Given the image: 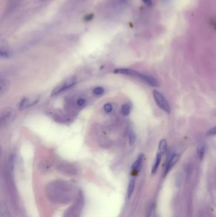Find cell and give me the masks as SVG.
<instances>
[{"label":"cell","instance_id":"cell-8","mask_svg":"<svg viewBox=\"0 0 216 217\" xmlns=\"http://www.w3.org/2000/svg\"><path fill=\"white\" fill-rule=\"evenodd\" d=\"M10 86V81L6 79L2 78L0 81V95L1 97H3L8 92Z\"/></svg>","mask_w":216,"mask_h":217},{"label":"cell","instance_id":"cell-18","mask_svg":"<svg viewBox=\"0 0 216 217\" xmlns=\"http://www.w3.org/2000/svg\"><path fill=\"white\" fill-rule=\"evenodd\" d=\"M104 92H105L104 88L103 87H101V86L96 87L95 88H94V90H93V93L97 95H102L104 93Z\"/></svg>","mask_w":216,"mask_h":217},{"label":"cell","instance_id":"cell-26","mask_svg":"<svg viewBox=\"0 0 216 217\" xmlns=\"http://www.w3.org/2000/svg\"><path fill=\"white\" fill-rule=\"evenodd\" d=\"M156 217H157V216H156Z\"/></svg>","mask_w":216,"mask_h":217},{"label":"cell","instance_id":"cell-20","mask_svg":"<svg viewBox=\"0 0 216 217\" xmlns=\"http://www.w3.org/2000/svg\"><path fill=\"white\" fill-rule=\"evenodd\" d=\"M207 135L208 136H212V135H216V126L212 128L210 130H209V132H207Z\"/></svg>","mask_w":216,"mask_h":217},{"label":"cell","instance_id":"cell-22","mask_svg":"<svg viewBox=\"0 0 216 217\" xmlns=\"http://www.w3.org/2000/svg\"><path fill=\"white\" fill-rule=\"evenodd\" d=\"M143 3L148 7H151L153 5V2H152V0H142Z\"/></svg>","mask_w":216,"mask_h":217},{"label":"cell","instance_id":"cell-14","mask_svg":"<svg viewBox=\"0 0 216 217\" xmlns=\"http://www.w3.org/2000/svg\"><path fill=\"white\" fill-rule=\"evenodd\" d=\"M134 187H135V180L131 179V181L129 182V184L128 185V198H130L131 196H132L134 189Z\"/></svg>","mask_w":216,"mask_h":217},{"label":"cell","instance_id":"cell-21","mask_svg":"<svg viewBox=\"0 0 216 217\" xmlns=\"http://www.w3.org/2000/svg\"><path fill=\"white\" fill-rule=\"evenodd\" d=\"M77 104L79 106H83L86 104V100L84 98H79L77 101Z\"/></svg>","mask_w":216,"mask_h":217},{"label":"cell","instance_id":"cell-23","mask_svg":"<svg viewBox=\"0 0 216 217\" xmlns=\"http://www.w3.org/2000/svg\"><path fill=\"white\" fill-rule=\"evenodd\" d=\"M152 211V206H150L147 210V212H146V217H150L151 215V213Z\"/></svg>","mask_w":216,"mask_h":217},{"label":"cell","instance_id":"cell-13","mask_svg":"<svg viewBox=\"0 0 216 217\" xmlns=\"http://www.w3.org/2000/svg\"><path fill=\"white\" fill-rule=\"evenodd\" d=\"M11 55L12 53L9 49L6 48H3V47L1 48V50H0V57H1L2 59H8L11 57Z\"/></svg>","mask_w":216,"mask_h":217},{"label":"cell","instance_id":"cell-24","mask_svg":"<svg viewBox=\"0 0 216 217\" xmlns=\"http://www.w3.org/2000/svg\"><path fill=\"white\" fill-rule=\"evenodd\" d=\"M36 3H42L45 1H47V0H36Z\"/></svg>","mask_w":216,"mask_h":217},{"label":"cell","instance_id":"cell-7","mask_svg":"<svg viewBox=\"0 0 216 217\" xmlns=\"http://www.w3.org/2000/svg\"><path fill=\"white\" fill-rule=\"evenodd\" d=\"M179 158H180V156L177 154H174L169 158V159L167 162L166 168H165L164 176H166L169 173V171L171 170V168L174 167L175 164L177 162V161H178Z\"/></svg>","mask_w":216,"mask_h":217},{"label":"cell","instance_id":"cell-12","mask_svg":"<svg viewBox=\"0 0 216 217\" xmlns=\"http://www.w3.org/2000/svg\"><path fill=\"white\" fill-rule=\"evenodd\" d=\"M167 150V142L166 140L162 139L159 144V150L160 154H164Z\"/></svg>","mask_w":216,"mask_h":217},{"label":"cell","instance_id":"cell-15","mask_svg":"<svg viewBox=\"0 0 216 217\" xmlns=\"http://www.w3.org/2000/svg\"><path fill=\"white\" fill-rule=\"evenodd\" d=\"M1 216L2 217H11L7 207L3 203L1 205Z\"/></svg>","mask_w":216,"mask_h":217},{"label":"cell","instance_id":"cell-4","mask_svg":"<svg viewBox=\"0 0 216 217\" xmlns=\"http://www.w3.org/2000/svg\"><path fill=\"white\" fill-rule=\"evenodd\" d=\"M153 96L156 104L162 110L167 112V114L171 113V107L169 102L165 97L157 90L153 91Z\"/></svg>","mask_w":216,"mask_h":217},{"label":"cell","instance_id":"cell-25","mask_svg":"<svg viewBox=\"0 0 216 217\" xmlns=\"http://www.w3.org/2000/svg\"><path fill=\"white\" fill-rule=\"evenodd\" d=\"M121 1L122 2H125V1H127V0H121Z\"/></svg>","mask_w":216,"mask_h":217},{"label":"cell","instance_id":"cell-5","mask_svg":"<svg viewBox=\"0 0 216 217\" xmlns=\"http://www.w3.org/2000/svg\"><path fill=\"white\" fill-rule=\"evenodd\" d=\"M39 95H31L28 97H25L23 98L19 104V110H23L25 109L29 108L34 105H36L40 100Z\"/></svg>","mask_w":216,"mask_h":217},{"label":"cell","instance_id":"cell-6","mask_svg":"<svg viewBox=\"0 0 216 217\" xmlns=\"http://www.w3.org/2000/svg\"><path fill=\"white\" fill-rule=\"evenodd\" d=\"M143 159H144L143 154H141L138 156L137 159L135 161V162L133 163L131 169H132L133 175H136L139 173V171H140V169L142 167Z\"/></svg>","mask_w":216,"mask_h":217},{"label":"cell","instance_id":"cell-19","mask_svg":"<svg viewBox=\"0 0 216 217\" xmlns=\"http://www.w3.org/2000/svg\"><path fill=\"white\" fill-rule=\"evenodd\" d=\"M104 110L105 111V112L107 113H110L112 112V109H113V107L112 106V104H110V103H107V104H105L104 105Z\"/></svg>","mask_w":216,"mask_h":217},{"label":"cell","instance_id":"cell-3","mask_svg":"<svg viewBox=\"0 0 216 217\" xmlns=\"http://www.w3.org/2000/svg\"><path fill=\"white\" fill-rule=\"evenodd\" d=\"M76 83H77V79L75 78L72 77L68 78L53 89V90L51 93V97L57 95L61 92L69 90V89L73 87L76 84Z\"/></svg>","mask_w":216,"mask_h":217},{"label":"cell","instance_id":"cell-17","mask_svg":"<svg viewBox=\"0 0 216 217\" xmlns=\"http://www.w3.org/2000/svg\"><path fill=\"white\" fill-rule=\"evenodd\" d=\"M136 142V135L133 132L129 133V144L131 146H133Z\"/></svg>","mask_w":216,"mask_h":217},{"label":"cell","instance_id":"cell-2","mask_svg":"<svg viewBox=\"0 0 216 217\" xmlns=\"http://www.w3.org/2000/svg\"><path fill=\"white\" fill-rule=\"evenodd\" d=\"M114 73L116 74H119L125 76H131V77H134L138 79L141 80L145 82L148 85L152 86V87H159V83L158 81L154 78L153 76L147 75V74H143L142 73L136 71L128 69V68H120L117 69L114 71Z\"/></svg>","mask_w":216,"mask_h":217},{"label":"cell","instance_id":"cell-11","mask_svg":"<svg viewBox=\"0 0 216 217\" xmlns=\"http://www.w3.org/2000/svg\"><path fill=\"white\" fill-rule=\"evenodd\" d=\"M12 113L11 111H5V113H2L1 116V124H5L8 121H10L11 118Z\"/></svg>","mask_w":216,"mask_h":217},{"label":"cell","instance_id":"cell-9","mask_svg":"<svg viewBox=\"0 0 216 217\" xmlns=\"http://www.w3.org/2000/svg\"><path fill=\"white\" fill-rule=\"evenodd\" d=\"M205 147L204 144H200L197 147V155L200 160H202L204 157Z\"/></svg>","mask_w":216,"mask_h":217},{"label":"cell","instance_id":"cell-1","mask_svg":"<svg viewBox=\"0 0 216 217\" xmlns=\"http://www.w3.org/2000/svg\"><path fill=\"white\" fill-rule=\"evenodd\" d=\"M70 186L63 183H55L48 187V193L56 202H67L73 194V190Z\"/></svg>","mask_w":216,"mask_h":217},{"label":"cell","instance_id":"cell-10","mask_svg":"<svg viewBox=\"0 0 216 217\" xmlns=\"http://www.w3.org/2000/svg\"><path fill=\"white\" fill-rule=\"evenodd\" d=\"M161 159H162V154H160V152H159L156 156V158L155 159L153 167H152L151 174H155L157 172L158 168L159 167V164H160V161H161Z\"/></svg>","mask_w":216,"mask_h":217},{"label":"cell","instance_id":"cell-16","mask_svg":"<svg viewBox=\"0 0 216 217\" xmlns=\"http://www.w3.org/2000/svg\"><path fill=\"white\" fill-rule=\"evenodd\" d=\"M131 107L129 104H124L122 106L121 108V111H122V113L124 115V116H128V115L130 114L131 112Z\"/></svg>","mask_w":216,"mask_h":217}]
</instances>
